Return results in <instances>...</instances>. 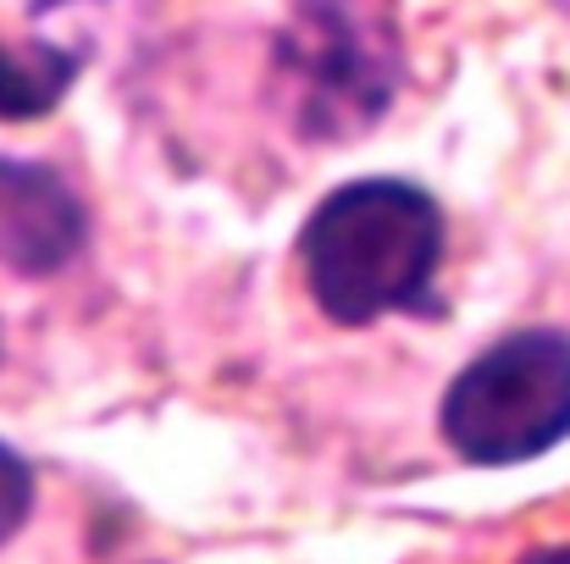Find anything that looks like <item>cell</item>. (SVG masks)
Segmentation results:
<instances>
[{"label": "cell", "mask_w": 570, "mask_h": 564, "mask_svg": "<svg viewBox=\"0 0 570 564\" xmlns=\"http://www.w3.org/2000/svg\"><path fill=\"white\" fill-rule=\"evenodd\" d=\"M443 210L426 188L399 178H361L333 188L305 232L299 266L316 310L338 327H372L432 305L443 266Z\"/></svg>", "instance_id": "obj_1"}, {"label": "cell", "mask_w": 570, "mask_h": 564, "mask_svg": "<svg viewBox=\"0 0 570 564\" xmlns=\"http://www.w3.org/2000/svg\"><path fill=\"white\" fill-rule=\"evenodd\" d=\"M471 465H527L570 437V338L515 333L449 382L438 415Z\"/></svg>", "instance_id": "obj_2"}, {"label": "cell", "mask_w": 570, "mask_h": 564, "mask_svg": "<svg viewBox=\"0 0 570 564\" xmlns=\"http://www.w3.org/2000/svg\"><path fill=\"white\" fill-rule=\"evenodd\" d=\"M283 61L305 89V128L316 139H344V128L372 122L393 83L382 50L366 39L361 17L344 0L305 6L299 28L283 44Z\"/></svg>", "instance_id": "obj_3"}, {"label": "cell", "mask_w": 570, "mask_h": 564, "mask_svg": "<svg viewBox=\"0 0 570 564\" xmlns=\"http://www.w3.org/2000/svg\"><path fill=\"white\" fill-rule=\"evenodd\" d=\"M83 205L50 167L0 161V266L50 277L83 249Z\"/></svg>", "instance_id": "obj_4"}, {"label": "cell", "mask_w": 570, "mask_h": 564, "mask_svg": "<svg viewBox=\"0 0 570 564\" xmlns=\"http://www.w3.org/2000/svg\"><path fill=\"white\" fill-rule=\"evenodd\" d=\"M78 72V56L50 44H22L17 56L0 50V117H39L50 111Z\"/></svg>", "instance_id": "obj_5"}, {"label": "cell", "mask_w": 570, "mask_h": 564, "mask_svg": "<svg viewBox=\"0 0 570 564\" xmlns=\"http://www.w3.org/2000/svg\"><path fill=\"white\" fill-rule=\"evenodd\" d=\"M28 509H33V471H28V459L17 448L0 443V548L17 537Z\"/></svg>", "instance_id": "obj_6"}, {"label": "cell", "mask_w": 570, "mask_h": 564, "mask_svg": "<svg viewBox=\"0 0 570 564\" xmlns=\"http://www.w3.org/2000/svg\"><path fill=\"white\" fill-rule=\"evenodd\" d=\"M521 564H570V543H554V548H532Z\"/></svg>", "instance_id": "obj_7"}]
</instances>
